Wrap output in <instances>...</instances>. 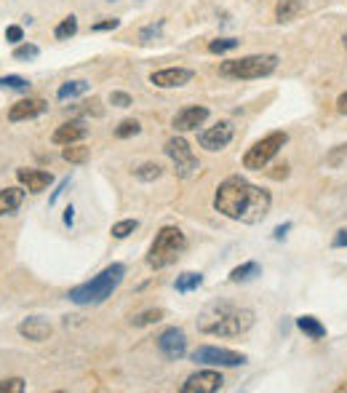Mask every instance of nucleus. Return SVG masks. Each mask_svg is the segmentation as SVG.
Masks as SVG:
<instances>
[{
	"label": "nucleus",
	"mask_w": 347,
	"mask_h": 393,
	"mask_svg": "<svg viewBox=\"0 0 347 393\" xmlns=\"http://www.w3.org/2000/svg\"><path fill=\"white\" fill-rule=\"evenodd\" d=\"M139 131H142L139 121H123L121 126L115 128V137H118V140H128V137H134V134H139Z\"/></svg>",
	"instance_id": "obj_30"
},
{
	"label": "nucleus",
	"mask_w": 347,
	"mask_h": 393,
	"mask_svg": "<svg viewBox=\"0 0 347 393\" xmlns=\"http://www.w3.org/2000/svg\"><path fill=\"white\" fill-rule=\"evenodd\" d=\"M289 142V134L286 131H273V134H267L262 137L259 142H254L249 147V153L243 155V166L251 168V171H262L278 153H280V147Z\"/></svg>",
	"instance_id": "obj_6"
},
{
	"label": "nucleus",
	"mask_w": 347,
	"mask_h": 393,
	"mask_svg": "<svg viewBox=\"0 0 347 393\" xmlns=\"http://www.w3.org/2000/svg\"><path fill=\"white\" fill-rule=\"evenodd\" d=\"M125 276V267L121 262H112L110 267H104L99 276H94L91 281H86L81 286L69 289V302L75 305H99L104 302L107 297H112V292L118 289V284L123 281Z\"/></svg>",
	"instance_id": "obj_3"
},
{
	"label": "nucleus",
	"mask_w": 347,
	"mask_h": 393,
	"mask_svg": "<svg viewBox=\"0 0 347 393\" xmlns=\"http://www.w3.org/2000/svg\"><path fill=\"white\" fill-rule=\"evenodd\" d=\"M342 46H345V48H347V32H345V38H342Z\"/></svg>",
	"instance_id": "obj_42"
},
{
	"label": "nucleus",
	"mask_w": 347,
	"mask_h": 393,
	"mask_svg": "<svg viewBox=\"0 0 347 393\" xmlns=\"http://www.w3.org/2000/svg\"><path fill=\"white\" fill-rule=\"evenodd\" d=\"M16 177H19V182L25 185L29 193H43L48 185L54 182V177L48 171H41V168H19Z\"/></svg>",
	"instance_id": "obj_15"
},
{
	"label": "nucleus",
	"mask_w": 347,
	"mask_h": 393,
	"mask_svg": "<svg viewBox=\"0 0 347 393\" xmlns=\"http://www.w3.org/2000/svg\"><path fill=\"white\" fill-rule=\"evenodd\" d=\"M203 284V276L200 273H182L179 279H177V292L182 295H187V292H193Z\"/></svg>",
	"instance_id": "obj_23"
},
{
	"label": "nucleus",
	"mask_w": 347,
	"mask_h": 393,
	"mask_svg": "<svg viewBox=\"0 0 347 393\" xmlns=\"http://www.w3.org/2000/svg\"><path fill=\"white\" fill-rule=\"evenodd\" d=\"M305 0H278L275 6V19L278 22H292L294 16L302 11Z\"/></svg>",
	"instance_id": "obj_19"
},
{
	"label": "nucleus",
	"mask_w": 347,
	"mask_h": 393,
	"mask_svg": "<svg viewBox=\"0 0 347 393\" xmlns=\"http://www.w3.org/2000/svg\"><path fill=\"white\" fill-rule=\"evenodd\" d=\"M289 227H292V225H280V227H275V239H283V236L289 233Z\"/></svg>",
	"instance_id": "obj_39"
},
{
	"label": "nucleus",
	"mask_w": 347,
	"mask_h": 393,
	"mask_svg": "<svg viewBox=\"0 0 347 393\" xmlns=\"http://www.w3.org/2000/svg\"><path fill=\"white\" fill-rule=\"evenodd\" d=\"M233 134H236L233 124L222 121V124H217V126L200 131V134H198V142H200V147H206L208 153H217V150H224V147L233 142Z\"/></svg>",
	"instance_id": "obj_9"
},
{
	"label": "nucleus",
	"mask_w": 347,
	"mask_h": 393,
	"mask_svg": "<svg viewBox=\"0 0 347 393\" xmlns=\"http://www.w3.org/2000/svg\"><path fill=\"white\" fill-rule=\"evenodd\" d=\"M110 102L115 105V107H131V97H128L125 91H112Z\"/></svg>",
	"instance_id": "obj_34"
},
{
	"label": "nucleus",
	"mask_w": 347,
	"mask_h": 393,
	"mask_svg": "<svg viewBox=\"0 0 347 393\" xmlns=\"http://www.w3.org/2000/svg\"><path fill=\"white\" fill-rule=\"evenodd\" d=\"M193 361L206 366H240L246 364V356L236 351H227V348H214V345H203L193 353Z\"/></svg>",
	"instance_id": "obj_8"
},
{
	"label": "nucleus",
	"mask_w": 347,
	"mask_h": 393,
	"mask_svg": "<svg viewBox=\"0 0 347 393\" xmlns=\"http://www.w3.org/2000/svg\"><path fill=\"white\" fill-rule=\"evenodd\" d=\"M166 155L174 161V171L179 174V177H193V174H198V158L193 155V147L187 145V142L182 140V137H174V140L166 142Z\"/></svg>",
	"instance_id": "obj_7"
},
{
	"label": "nucleus",
	"mask_w": 347,
	"mask_h": 393,
	"mask_svg": "<svg viewBox=\"0 0 347 393\" xmlns=\"http://www.w3.org/2000/svg\"><path fill=\"white\" fill-rule=\"evenodd\" d=\"M184 246H187V239H184L179 227H174V225L161 227V233L155 236L150 254H147V265L155 267V270L174 265L179 260V254L184 252Z\"/></svg>",
	"instance_id": "obj_4"
},
{
	"label": "nucleus",
	"mask_w": 347,
	"mask_h": 393,
	"mask_svg": "<svg viewBox=\"0 0 347 393\" xmlns=\"http://www.w3.org/2000/svg\"><path fill=\"white\" fill-rule=\"evenodd\" d=\"M336 391H347V382H345V385H339V388H336Z\"/></svg>",
	"instance_id": "obj_41"
},
{
	"label": "nucleus",
	"mask_w": 347,
	"mask_h": 393,
	"mask_svg": "<svg viewBox=\"0 0 347 393\" xmlns=\"http://www.w3.org/2000/svg\"><path fill=\"white\" fill-rule=\"evenodd\" d=\"M118 25H121L118 19H104V22H97L91 29H94V32H107V29H115Z\"/></svg>",
	"instance_id": "obj_35"
},
{
	"label": "nucleus",
	"mask_w": 347,
	"mask_h": 393,
	"mask_svg": "<svg viewBox=\"0 0 347 393\" xmlns=\"http://www.w3.org/2000/svg\"><path fill=\"white\" fill-rule=\"evenodd\" d=\"M6 38L11 43H19L22 41V27H19V25H11V27L6 29Z\"/></svg>",
	"instance_id": "obj_36"
},
{
	"label": "nucleus",
	"mask_w": 347,
	"mask_h": 393,
	"mask_svg": "<svg viewBox=\"0 0 347 393\" xmlns=\"http://www.w3.org/2000/svg\"><path fill=\"white\" fill-rule=\"evenodd\" d=\"M238 43L236 38H222V41H211L208 43V51L211 54H224V51H233V48H238Z\"/></svg>",
	"instance_id": "obj_29"
},
{
	"label": "nucleus",
	"mask_w": 347,
	"mask_h": 393,
	"mask_svg": "<svg viewBox=\"0 0 347 393\" xmlns=\"http://www.w3.org/2000/svg\"><path fill=\"white\" fill-rule=\"evenodd\" d=\"M254 324V313L249 308H236V305H211V308L198 319V329L214 337H238L243 335Z\"/></svg>",
	"instance_id": "obj_2"
},
{
	"label": "nucleus",
	"mask_w": 347,
	"mask_h": 393,
	"mask_svg": "<svg viewBox=\"0 0 347 393\" xmlns=\"http://www.w3.org/2000/svg\"><path fill=\"white\" fill-rule=\"evenodd\" d=\"M273 196L257 187V185L246 182L240 177H230L217 187V196H214V209L224 214L227 220H236V222L257 225L262 222L270 211Z\"/></svg>",
	"instance_id": "obj_1"
},
{
	"label": "nucleus",
	"mask_w": 347,
	"mask_h": 393,
	"mask_svg": "<svg viewBox=\"0 0 347 393\" xmlns=\"http://www.w3.org/2000/svg\"><path fill=\"white\" fill-rule=\"evenodd\" d=\"M25 391V380L22 378H11L0 382V393H22Z\"/></svg>",
	"instance_id": "obj_32"
},
{
	"label": "nucleus",
	"mask_w": 347,
	"mask_h": 393,
	"mask_svg": "<svg viewBox=\"0 0 347 393\" xmlns=\"http://www.w3.org/2000/svg\"><path fill=\"white\" fill-rule=\"evenodd\" d=\"M88 88L91 86L86 84V81H67L64 86H59V91H56V97L59 99H75V97H83L88 94Z\"/></svg>",
	"instance_id": "obj_22"
},
{
	"label": "nucleus",
	"mask_w": 347,
	"mask_h": 393,
	"mask_svg": "<svg viewBox=\"0 0 347 393\" xmlns=\"http://www.w3.org/2000/svg\"><path fill=\"white\" fill-rule=\"evenodd\" d=\"M134 174H137V180H142V182H153V180H158L163 174V168L158 166V164H142L139 168H134Z\"/></svg>",
	"instance_id": "obj_25"
},
{
	"label": "nucleus",
	"mask_w": 347,
	"mask_h": 393,
	"mask_svg": "<svg viewBox=\"0 0 347 393\" xmlns=\"http://www.w3.org/2000/svg\"><path fill=\"white\" fill-rule=\"evenodd\" d=\"M208 118V110L206 107H184V110H179L177 115H174V121H171V126L177 128V131H193V128H198L203 121Z\"/></svg>",
	"instance_id": "obj_14"
},
{
	"label": "nucleus",
	"mask_w": 347,
	"mask_h": 393,
	"mask_svg": "<svg viewBox=\"0 0 347 393\" xmlns=\"http://www.w3.org/2000/svg\"><path fill=\"white\" fill-rule=\"evenodd\" d=\"M38 54H41V48L32 46V43H27V46H16V51H14L16 59H35Z\"/></svg>",
	"instance_id": "obj_33"
},
{
	"label": "nucleus",
	"mask_w": 347,
	"mask_h": 393,
	"mask_svg": "<svg viewBox=\"0 0 347 393\" xmlns=\"http://www.w3.org/2000/svg\"><path fill=\"white\" fill-rule=\"evenodd\" d=\"M297 326L305 332L307 337H313V340H320V337H326V326L315 319V316H299L297 319Z\"/></svg>",
	"instance_id": "obj_20"
},
{
	"label": "nucleus",
	"mask_w": 347,
	"mask_h": 393,
	"mask_svg": "<svg viewBox=\"0 0 347 393\" xmlns=\"http://www.w3.org/2000/svg\"><path fill=\"white\" fill-rule=\"evenodd\" d=\"M278 56L275 54H254L243 59H227L219 65V75L236 78V81H254V78H267L275 72Z\"/></svg>",
	"instance_id": "obj_5"
},
{
	"label": "nucleus",
	"mask_w": 347,
	"mask_h": 393,
	"mask_svg": "<svg viewBox=\"0 0 347 393\" xmlns=\"http://www.w3.org/2000/svg\"><path fill=\"white\" fill-rule=\"evenodd\" d=\"M163 316H166V313H163L161 308L144 310V313H139V316H134V319H131V324H134V326H147V324H158L161 319H163Z\"/></svg>",
	"instance_id": "obj_27"
},
{
	"label": "nucleus",
	"mask_w": 347,
	"mask_h": 393,
	"mask_svg": "<svg viewBox=\"0 0 347 393\" xmlns=\"http://www.w3.org/2000/svg\"><path fill=\"white\" fill-rule=\"evenodd\" d=\"M190 81H193V70H187V67H166V70H158L150 75V84L158 88H179Z\"/></svg>",
	"instance_id": "obj_12"
},
{
	"label": "nucleus",
	"mask_w": 347,
	"mask_h": 393,
	"mask_svg": "<svg viewBox=\"0 0 347 393\" xmlns=\"http://www.w3.org/2000/svg\"><path fill=\"white\" fill-rule=\"evenodd\" d=\"M336 110L342 112V115H347V91L339 94V99H336Z\"/></svg>",
	"instance_id": "obj_38"
},
{
	"label": "nucleus",
	"mask_w": 347,
	"mask_h": 393,
	"mask_svg": "<svg viewBox=\"0 0 347 393\" xmlns=\"http://www.w3.org/2000/svg\"><path fill=\"white\" fill-rule=\"evenodd\" d=\"M158 348H161V353L166 356L168 361H177V359H182L187 353V337H184L182 329L171 326V329H166L163 335L158 337Z\"/></svg>",
	"instance_id": "obj_11"
},
{
	"label": "nucleus",
	"mask_w": 347,
	"mask_h": 393,
	"mask_svg": "<svg viewBox=\"0 0 347 393\" xmlns=\"http://www.w3.org/2000/svg\"><path fill=\"white\" fill-rule=\"evenodd\" d=\"M222 375L214 372V369H203V372H195L190 378L184 380L182 385V393H217L222 388Z\"/></svg>",
	"instance_id": "obj_10"
},
{
	"label": "nucleus",
	"mask_w": 347,
	"mask_h": 393,
	"mask_svg": "<svg viewBox=\"0 0 347 393\" xmlns=\"http://www.w3.org/2000/svg\"><path fill=\"white\" fill-rule=\"evenodd\" d=\"M78 32V19L75 16H67V19H62V25L54 29V35L59 38V41H69L72 35Z\"/></svg>",
	"instance_id": "obj_26"
},
{
	"label": "nucleus",
	"mask_w": 347,
	"mask_h": 393,
	"mask_svg": "<svg viewBox=\"0 0 347 393\" xmlns=\"http://www.w3.org/2000/svg\"><path fill=\"white\" fill-rule=\"evenodd\" d=\"M72 211H75L72 206H67V209H64V222H67V225H72V217H75Z\"/></svg>",
	"instance_id": "obj_40"
},
{
	"label": "nucleus",
	"mask_w": 347,
	"mask_h": 393,
	"mask_svg": "<svg viewBox=\"0 0 347 393\" xmlns=\"http://www.w3.org/2000/svg\"><path fill=\"white\" fill-rule=\"evenodd\" d=\"M19 335L32 340V342H43V340L51 337V324L38 319V316H29V319H25V321L19 324Z\"/></svg>",
	"instance_id": "obj_16"
},
{
	"label": "nucleus",
	"mask_w": 347,
	"mask_h": 393,
	"mask_svg": "<svg viewBox=\"0 0 347 393\" xmlns=\"http://www.w3.org/2000/svg\"><path fill=\"white\" fill-rule=\"evenodd\" d=\"M262 273V267H259V262H243V265H238L233 273H230V281L233 284H243V281H251L257 279Z\"/></svg>",
	"instance_id": "obj_21"
},
{
	"label": "nucleus",
	"mask_w": 347,
	"mask_h": 393,
	"mask_svg": "<svg viewBox=\"0 0 347 393\" xmlns=\"http://www.w3.org/2000/svg\"><path fill=\"white\" fill-rule=\"evenodd\" d=\"M334 246H336V249H345L347 246V227L336 230V236H334Z\"/></svg>",
	"instance_id": "obj_37"
},
{
	"label": "nucleus",
	"mask_w": 347,
	"mask_h": 393,
	"mask_svg": "<svg viewBox=\"0 0 347 393\" xmlns=\"http://www.w3.org/2000/svg\"><path fill=\"white\" fill-rule=\"evenodd\" d=\"M27 86H29L27 81L19 78V75H6V78H0V88H16V91H25Z\"/></svg>",
	"instance_id": "obj_31"
},
{
	"label": "nucleus",
	"mask_w": 347,
	"mask_h": 393,
	"mask_svg": "<svg viewBox=\"0 0 347 393\" xmlns=\"http://www.w3.org/2000/svg\"><path fill=\"white\" fill-rule=\"evenodd\" d=\"M48 110V105L43 102V99H22V102H16L11 105V110H8V121H29V118H38L43 112Z\"/></svg>",
	"instance_id": "obj_13"
},
{
	"label": "nucleus",
	"mask_w": 347,
	"mask_h": 393,
	"mask_svg": "<svg viewBox=\"0 0 347 393\" xmlns=\"http://www.w3.org/2000/svg\"><path fill=\"white\" fill-rule=\"evenodd\" d=\"M88 134V128L81 124V121H69V124H62V126L54 131V137L51 140L56 145H75V142H81Z\"/></svg>",
	"instance_id": "obj_17"
},
{
	"label": "nucleus",
	"mask_w": 347,
	"mask_h": 393,
	"mask_svg": "<svg viewBox=\"0 0 347 393\" xmlns=\"http://www.w3.org/2000/svg\"><path fill=\"white\" fill-rule=\"evenodd\" d=\"M22 201H25V190L22 187H6V190H0V217L19 211Z\"/></svg>",
	"instance_id": "obj_18"
},
{
	"label": "nucleus",
	"mask_w": 347,
	"mask_h": 393,
	"mask_svg": "<svg viewBox=\"0 0 347 393\" xmlns=\"http://www.w3.org/2000/svg\"><path fill=\"white\" fill-rule=\"evenodd\" d=\"M62 158L69 161V164H86L88 161V147H83V145H67L62 150Z\"/></svg>",
	"instance_id": "obj_24"
},
{
	"label": "nucleus",
	"mask_w": 347,
	"mask_h": 393,
	"mask_svg": "<svg viewBox=\"0 0 347 393\" xmlns=\"http://www.w3.org/2000/svg\"><path fill=\"white\" fill-rule=\"evenodd\" d=\"M137 227H139L137 220H123V222H115V225H112V236H115V239H125V236H131Z\"/></svg>",
	"instance_id": "obj_28"
}]
</instances>
